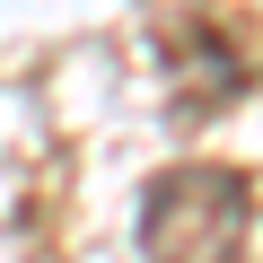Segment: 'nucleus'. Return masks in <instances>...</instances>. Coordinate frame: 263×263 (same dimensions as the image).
<instances>
[{
	"label": "nucleus",
	"instance_id": "1",
	"mask_svg": "<svg viewBox=\"0 0 263 263\" xmlns=\"http://www.w3.org/2000/svg\"><path fill=\"white\" fill-rule=\"evenodd\" d=\"M246 228H254V184L237 167L193 158V167H167L141 193V246H149V263H237Z\"/></svg>",
	"mask_w": 263,
	"mask_h": 263
}]
</instances>
